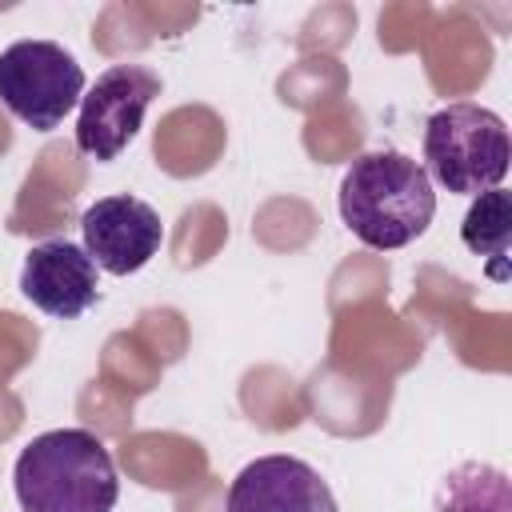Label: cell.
Masks as SVG:
<instances>
[{
  "instance_id": "1",
  "label": "cell",
  "mask_w": 512,
  "mask_h": 512,
  "mask_svg": "<svg viewBox=\"0 0 512 512\" xmlns=\"http://www.w3.org/2000/svg\"><path fill=\"white\" fill-rule=\"evenodd\" d=\"M432 216L436 192L424 164H416L412 156L380 148L348 164L340 180V220L360 244L376 252L404 248L428 232Z\"/></svg>"
},
{
  "instance_id": "2",
  "label": "cell",
  "mask_w": 512,
  "mask_h": 512,
  "mask_svg": "<svg viewBox=\"0 0 512 512\" xmlns=\"http://www.w3.org/2000/svg\"><path fill=\"white\" fill-rule=\"evenodd\" d=\"M24 512H112L120 496L112 452L84 428L32 436L12 468Z\"/></svg>"
},
{
  "instance_id": "3",
  "label": "cell",
  "mask_w": 512,
  "mask_h": 512,
  "mask_svg": "<svg viewBox=\"0 0 512 512\" xmlns=\"http://www.w3.org/2000/svg\"><path fill=\"white\" fill-rule=\"evenodd\" d=\"M424 160L428 180L444 184L448 192L480 196L500 188L512 160L508 124L484 104H448L424 124Z\"/></svg>"
},
{
  "instance_id": "4",
  "label": "cell",
  "mask_w": 512,
  "mask_h": 512,
  "mask_svg": "<svg viewBox=\"0 0 512 512\" xmlns=\"http://www.w3.org/2000/svg\"><path fill=\"white\" fill-rule=\"evenodd\" d=\"M84 96V68L52 40H16L0 52V104L36 132H52Z\"/></svg>"
},
{
  "instance_id": "5",
  "label": "cell",
  "mask_w": 512,
  "mask_h": 512,
  "mask_svg": "<svg viewBox=\"0 0 512 512\" xmlns=\"http://www.w3.org/2000/svg\"><path fill=\"white\" fill-rule=\"evenodd\" d=\"M160 96V76L144 64H112L80 96L76 148L92 160H116L140 132L148 104Z\"/></svg>"
},
{
  "instance_id": "6",
  "label": "cell",
  "mask_w": 512,
  "mask_h": 512,
  "mask_svg": "<svg viewBox=\"0 0 512 512\" xmlns=\"http://www.w3.org/2000/svg\"><path fill=\"white\" fill-rule=\"evenodd\" d=\"M80 228H84V252L108 276L140 272L160 252V240H164V224L156 208L128 192L96 200L80 216Z\"/></svg>"
},
{
  "instance_id": "7",
  "label": "cell",
  "mask_w": 512,
  "mask_h": 512,
  "mask_svg": "<svg viewBox=\"0 0 512 512\" xmlns=\"http://www.w3.org/2000/svg\"><path fill=\"white\" fill-rule=\"evenodd\" d=\"M224 512H340L328 480L300 456H260L228 488Z\"/></svg>"
},
{
  "instance_id": "8",
  "label": "cell",
  "mask_w": 512,
  "mask_h": 512,
  "mask_svg": "<svg viewBox=\"0 0 512 512\" xmlns=\"http://www.w3.org/2000/svg\"><path fill=\"white\" fill-rule=\"evenodd\" d=\"M20 292L32 300L40 312L56 320H72L88 312L100 300V280L96 264L84 252V244L72 240H44L28 248L24 268H20Z\"/></svg>"
},
{
  "instance_id": "9",
  "label": "cell",
  "mask_w": 512,
  "mask_h": 512,
  "mask_svg": "<svg viewBox=\"0 0 512 512\" xmlns=\"http://www.w3.org/2000/svg\"><path fill=\"white\" fill-rule=\"evenodd\" d=\"M460 240L468 252L492 260V280H508V240H512V196L504 188H488L472 200L460 224Z\"/></svg>"
},
{
  "instance_id": "10",
  "label": "cell",
  "mask_w": 512,
  "mask_h": 512,
  "mask_svg": "<svg viewBox=\"0 0 512 512\" xmlns=\"http://www.w3.org/2000/svg\"><path fill=\"white\" fill-rule=\"evenodd\" d=\"M436 512H512L508 476L488 464H464L444 476L436 492Z\"/></svg>"
}]
</instances>
